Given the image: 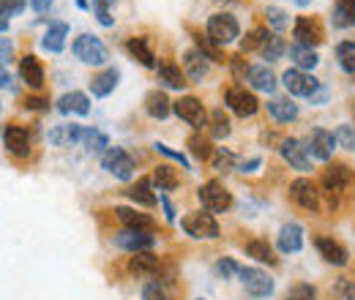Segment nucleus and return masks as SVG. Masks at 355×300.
Here are the masks:
<instances>
[{
	"instance_id": "a18cd8bd",
	"label": "nucleus",
	"mask_w": 355,
	"mask_h": 300,
	"mask_svg": "<svg viewBox=\"0 0 355 300\" xmlns=\"http://www.w3.org/2000/svg\"><path fill=\"white\" fill-rule=\"evenodd\" d=\"M194 42H197V49L208 58V60H216V63H224V55L219 52V46L211 42V39H202L200 33H194Z\"/></svg>"
},
{
	"instance_id": "1a4fd4ad",
	"label": "nucleus",
	"mask_w": 355,
	"mask_h": 300,
	"mask_svg": "<svg viewBox=\"0 0 355 300\" xmlns=\"http://www.w3.org/2000/svg\"><path fill=\"white\" fill-rule=\"evenodd\" d=\"M227 107L238 115V118H252L257 109H260V101L254 93H249L246 87H230L227 90Z\"/></svg>"
},
{
	"instance_id": "3c124183",
	"label": "nucleus",
	"mask_w": 355,
	"mask_h": 300,
	"mask_svg": "<svg viewBox=\"0 0 355 300\" xmlns=\"http://www.w3.org/2000/svg\"><path fill=\"white\" fill-rule=\"evenodd\" d=\"M334 292H336V298L339 300H355V281H350V279H339V281L334 284Z\"/></svg>"
},
{
	"instance_id": "f03ea898",
	"label": "nucleus",
	"mask_w": 355,
	"mask_h": 300,
	"mask_svg": "<svg viewBox=\"0 0 355 300\" xmlns=\"http://www.w3.org/2000/svg\"><path fill=\"white\" fill-rule=\"evenodd\" d=\"M180 227H183V232L186 235H191V238H197V240H216L219 235H222V229H219V224H216V218L214 213H189L180 218Z\"/></svg>"
},
{
	"instance_id": "052dcab7",
	"label": "nucleus",
	"mask_w": 355,
	"mask_h": 300,
	"mask_svg": "<svg viewBox=\"0 0 355 300\" xmlns=\"http://www.w3.org/2000/svg\"><path fill=\"white\" fill-rule=\"evenodd\" d=\"M162 205H164V218L173 224V221H175V208L170 205V200H167V197H162Z\"/></svg>"
},
{
	"instance_id": "7c9ffc66",
	"label": "nucleus",
	"mask_w": 355,
	"mask_h": 300,
	"mask_svg": "<svg viewBox=\"0 0 355 300\" xmlns=\"http://www.w3.org/2000/svg\"><path fill=\"white\" fill-rule=\"evenodd\" d=\"M290 60H293L295 69H301V71H309V69H314V66L320 63L317 52H314L311 46H306V44H298V42L290 46Z\"/></svg>"
},
{
	"instance_id": "c9c22d12",
	"label": "nucleus",
	"mask_w": 355,
	"mask_h": 300,
	"mask_svg": "<svg viewBox=\"0 0 355 300\" xmlns=\"http://www.w3.org/2000/svg\"><path fill=\"white\" fill-rule=\"evenodd\" d=\"M246 254H249L252 259H257V262H268V265H276L273 249L268 246L266 240H260V238H254V240H249V243H246Z\"/></svg>"
},
{
	"instance_id": "5fc2aeb1",
	"label": "nucleus",
	"mask_w": 355,
	"mask_h": 300,
	"mask_svg": "<svg viewBox=\"0 0 355 300\" xmlns=\"http://www.w3.org/2000/svg\"><path fill=\"white\" fill-rule=\"evenodd\" d=\"M235 273H241V265H238L235 259H219V262H216V276L232 279Z\"/></svg>"
},
{
	"instance_id": "8fccbe9b",
	"label": "nucleus",
	"mask_w": 355,
	"mask_h": 300,
	"mask_svg": "<svg viewBox=\"0 0 355 300\" xmlns=\"http://www.w3.org/2000/svg\"><path fill=\"white\" fill-rule=\"evenodd\" d=\"M25 3L28 0H0V17L8 19V17H17L25 11Z\"/></svg>"
},
{
	"instance_id": "6e6d98bb",
	"label": "nucleus",
	"mask_w": 355,
	"mask_h": 300,
	"mask_svg": "<svg viewBox=\"0 0 355 300\" xmlns=\"http://www.w3.org/2000/svg\"><path fill=\"white\" fill-rule=\"evenodd\" d=\"M153 148H156V150H159L162 156H167V159H173V161H178V164H180L183 170H189V159H186L183 153H178V150H170V148H167V145H162V142H156Z\"/></svg>"
},
{
	"instance_id": "603ef678",
	"label": "nucleus",
	"mask_w": 355,
	"mask_h": 300,
	"mask_svg": "<svg viewBox=\"0 0 355 300\" xmlns=\"http://www.w3.org/2000/svg\"><path fill=\"white\" fill-rule=\"evenodd\" d=\"M142 300H170V298H167V292H164V287L159 281H148L142 287Z\"/></svg>"
},
{
	"instance_id": "2f4dec72",
	"label": "nucleus",
	"mask_w": 355,
	"mask_h": 300,
	"mask_svg": "<svg viewBox=\"0 0 355 300\" xmlns=\"http://www.w3.org/2000/svg\"><path fill=\"white\" fill-rule=\"evenodd\" d=\"M268 112L273 115V121L279 123H290L298 118V107L290 101V98H270L268 101Z\"/></svg>"
},
{
	"instance_id": "bb28decb",
	"label": "nucleus",
	"mask_w": 355,
	"mask_h": 300,
	"mask_svg": "<svg viewBox=\"0 0 355 300\" xmlns=\"http://www.w3.org/2000/svg\"><path fill=\"white\" fill-rule=\"evenodd\" d=\"M334 28H355V0H334V14H331Z\"/></svg>"
},
{
	"instance_id": "a211bd4d",
	"label": "nucleus",
	"mask_w": 355,
	"mask_h": 300,
	"mask_svg": "<svg viewBox=\"0 0 355 300\" xmlns=\"http://www.w3.org/2000/svg\"><path fill=\"white\" fill-rule=\"evenodd\" d=\"M314 246H317V252H320V257L325 259V262H331V265H336V267H345L347 265V249L339 243V240H334V238H317L314 240Z\"/></svg>"
},
{
	"instance_id": "a878e982",
	"label": "nucleus",
	"mask_w": 355,
	"mask_h": 300,
	"mask_svg": "<svg viewBox=\"0 0 355 300\" xmlns=\"http://www.w3.org/2000/svg\"><path fill=\"white\" fill-rule=\"evenodd\" d=\"M129 200L134 205H142V208H153L156 205V194H153V183L148 177H139L134 186H129Z\"/></svg>"
},
{
	"instance_id": "dca6fc26",
	"label": "nucleus",
	"mask_w": 355,
	"mask_h": 300,
	"mask_svg": "<svg viewBox=\"0 0 355 300\" xmlns=\"http://www.w3.org/2000/svg\"><path fill=\"white\" fill-rule=\"evenodd\" d=\"M293 36H295V42L298 44H306V46H317V44H322V28H320V22L317 19H311V17H298L295 19V25H293Z\"/></svg>"
},
{
	"instance_id": "37998d69",
	"label": "nucleus",
	"mask_w": 355,
	"mask_h": 300,
	"mask_svg": "<svg viewBox=\"0 0 355 300\" xmlns=\"http://www.w3.org/2000/svg\"><path fill=\"white\" fill-rule=\"evenodd\" d=\"M260 55H263V60H279L282 55H284V42L279 39V36H268L266 44H263V49H260Z\"/></svg>"
},
{
	"instance_id": "72a5a7b5",
	"label": "nucleus",
	"mask_w": 355,
	"mask_h": 300,
	"mask_svg": "<svg viewBox=\"0 0 355 300\" xmlns=\"http://www.w3.org/2000/svg\"><path fill=\"white\" fill-rule=\"evenodd\" d=\"M159 82H164V87L180 90V87L186 85V74L178 69L175 63L164 60V63H159Z\"/></svg>"
},
{
	"instance_id": "de8ad7c7",
	"label": "nucleus",
	"mask_w": 355,
	"mask_h": 300,
	"mask_svg": "<svg viewBox=\"0 0 355 300\" xmlns=\"http://www.w3.org/2000/svg\"><path fill=\"white\" fill-rule=\"evenodd\" d=\"M211 159H214V170L216 172H230L235 167V156H232L230 150H224V148H219Z\"/></svg>"
},
{
	"instance_id": "0eeeda50",
	"label": "nucleus",
	"mask_w": 355,
	"mask_h": 300,
	"mask_svg": "<svg viewBox=\"0 0 355 300\" xmlns=\"http://www.w3.org/2000/svg\"><path fill=\"white\" fill-rule=\"evenodd\" d=\"M241 281L252 298H270L273 295V279L260 267H241Z\"/></svg>"
},
{
	"instance_id": "f8f14e48",
	"label": "nucleus",
	"mask_w": 355,
	"mask_h": 300,
	"mask_svg": "<svg viewBox=\"0 0 355 300\" xmlns=\"http://www.w3.org/2000/svg\"><path fill=\"white\" fill-rule=\"evenodd\" d=\"M115 246L123 249V252H150L156 246V238L150 232H142V229H123L115 235Z\"/></svg>"
},
{
	"instance_id": "f257e3e1",
	"label": "nucleus",
	"mask_w": 355,
	"mask_h": 300,
	"mask_svg": "<svg viewBox=\"0 0 355 300\" xmlns=\"http://www.w3.org/2000/svg\"><path fill=\"white\" fill-rule=\"evenodd\" d=\"M197 197H200L202 211H208V213H227L232 208V194L224 188V183H219V180L202 183Z\"/></svg>"
},
{
	"instance_id": "f704fd0d",
	"label": "nucleus",
	"mask_w": 355,
	"mask_h": 300,
	"mask_svg": "<svg viewBox=\"0 0 355 300\" xmlns=\"http://www.w3.org/2000/svg\"><path fill=\"white\" fill-rule=\"evenodd\" d=\"M153 183H156V188L159 191H175L178 186H180V177H178V172L173 167H156L153 170Z\"/></svg>"
},
{
	"instance_id": "c03bdc74",
	"label": "nucleus",
	"mask_w": 355,
	"mask_h": 300,
	"mask_svg": "<svg viewBox=\"0 0 355 300\" xmlns=\"http://www.w3.org/2000/svg\"><path fill=\"white\" fill-rule=\"evenodd\" d=\"M112 6H115V0H93V11H96L98 25H104V28H112V25H115V19H112V14H110Z\"/></svg>"
},
{
	"instance_id": "f3484780",
	"label": "nucleus",
	"mask_w": 355,
	"mask_h": 300,
	"mask_svg": "<svg viewBox=\"0 0 355 300\" xmlns=\"http://www.w3.org/2000/svg\"><path fill=\"white\" fill-rule=\"evenodd\" d=\"M350 180H353V170L347 164H334L322 172V188L328 194H342Z\"/></svg>"
},
{
	"instance_id": "338daca9",
	"label": "nucleus",
	"mask_w": 355,
	"mask_h": 300,
	"mask_svg": "<svg viewBox=\"0 0 355 300\" xmlns=\"http://www.w3.org/2000/svg\"><path fill=\"white\" fill-rule=\"evenodd\" d=\"M200 300H202V298H200Z\"/></svg>"
},
{
	"instance_id": "4be33fe9",
	"label": "nucleus",
	"mask_w": 355,
	"mask_h": 300,
	"mask_svg": "<svg viewBox=\"0 0 355 300\" xmlns=\"http://www.w3.org/2000/svg\"><path fill=\"white\" fill-rule=\"evenodd\" d=\"M58 112H63V115H71V112L74 115H88L90 98L85 93H80V90H71V93L58 98Z\"/></svg>"
},
{
	"instance_id": "e2e57ef3",
	"label": "nucleus",
	"mask_w": 355,
	"mask_h": 300,
	"mask_svg": "<svg viewBox=\"0 0 355 300\" xmlns=\"http://www.w3.org/2000/svg\"><path fill=\"white\" fill-rule=\"evenodd\" d=\"M11 82V77H8V69L6 66H0V87H6Z\"/></svg>"
},
{
	"instance_id": "7ed1b4c3",
	"label": "nucleus",
	"mask_w": 355,
	"mask_h": 300,
	"mask_svg": "<svg viewBox=\"0 0 355 300\" xmlns=\"http://www.w3.org/2000/svg\"><path fill=\"white\" fill-rule=\"evenodd\" d=\"M241 36V25L232 14H214L208 19V39L216 46H227Z\"/></svg>"
},
{
	"instance_id": "cd10ccee",
	"label": "nucleus",
	"mask_w": 355,
	"mask_h": 300,
	"mask_svg": "<svg viewBox=\"0 0 355 300\" xmlns=\"http://www.w3.org/2000/svg\"><path fill=\"white\" fill-rule=\"evenodd\" d=\"M159 267H162V262H159V257L153 252H137L129 259V270H132L134 276H153Z\"/></svg>"
},
{
	"instance_id": "864d4df0",
	"label": "nucleus",
	"mask_w": 355,
	"mask_h": 300,
	"mask_svg": "<svg viewBox=\"0 0 355 300\" xmlns=\"http://www.w3.org/2000/svg\"><path fill=\"white\" fill-rule=\"evenodd\" d=\"M230 66H232V77H235V80H246V77H249V71H252V66L243 60V55L230 58Z\"/></svg>"
},
{
	"instance_id": "13d9d810",
	"label": "nucleus",
	"mask_w": 355,
	"mask_h": 300,
	"mask_svg": "<svg viewBox=\"0 0 355 300\" xmlns=\"http://www.w3.org/2000/svg\"><path fill=\"white\" fill-rule=\"evenodd\" d=\"M11 55H14V44H11V39H0V66H6V63L11 60Z\"/></svg>"
},
{
	"instance_id": "ea45409f",
	"label": "nucleus",
	"mask_w": 355,
	"mask_h": 300,
	"mask_svg": "<svg viewBox=\"0 0 355 300\" xmlns=\"http://www.w3.org/2000/svg\"><path fill=\"white\" fill-rule=\"evenodd\" d=\"M268 36H270V33H268L266 28H254V30H249V33H246V39L241 42V52H254V49L260 52Z\"/></svg>"
},
{
	"instance_id": "412c9836",
	"label": "nucleus",
	"mask_w": 355,
	"mask_h": 300,
	"mask_svg": "<svg viewBox=\"0 0 355 300\" xmlns=\"http://www.w3.org/2000/svg\"><path fill=\"white\" fill-rule=\"evenodd\" d=\"M83 134H85L83 126H77V123H63V126H55V129L49 131L46 139H49L55 148H69V145L83 142Z\"/></svg>"
},
{
	"instance_id": "b1692460",
	"label": "nucleus",
	"mask_w": 355,
	"mask_h": 300,
	"mask_svg": "<svg viewBox=\"0 0 355 300\" xmlns=\"http://www.w3.org/2000/svg\"><path fill=\"white\" fill-rule=\"evenodd\" d=\"M126 52L132 55L134 60H139V66H145V69H156V55H153V49H150V44L145 36H134L126 42Z\"/></svg>"
},
{
	"instance_id": "49530a36",
	"label": "nucleus",
	"mask_w": 355,
	"mask_h": 300,
	"mask_svg": "<svg viewBox=\"0 0 355 300\" xmlns=\"http://www.w3.org/2000/svg\"><path fill=\"white\" fill-rule=\"evenodd\" d=\"M334 139H336V145L339 148H345V150H355V126H339V129L334 131Z\"/></svg>"
},
{
	"instance_id": "393cba45",
	"label": "nucleus",
	"mask_w": 355,
	"mask_h": 300,
	"mask_svg": "<svg viewBox=\"0 0 355 300\" xmlns=\"http://www.w3.org/2000/svg\"><path fill=\"white\" fill-rule=\"evenodd\" d=\"M115 213H118L121 224H123L126 229H142V232H153V229H156V221H153L150 215L139 213V211H134V208H118Z\"/></svg>"
},
{
	"instance_id": "4468645a",
	"label": "nucleus",
	"mask_w": 355,
	"mask_h": 300,
	"mask_svg": "<svg viewBox=\"0 0 355 300\" xmlns=\"http://www.w3.org/2000/svg\"><path fill=\"white\" fill-rule=\"evenodd\" d=\"M306 148H309L311 159H317V161H331V156H334V150H336V139H334L331 131L314 129L309 136V142H306Z\"/></svg>"
},
{
	"instance_id": "4c0bfd02",
	"label": "nucleus",
	"mask_w": 355,
	"mask_h": 300,
	"mask_svg": "<svg viewBox=\"0 0 355 300\" xmlns=\"http://www.w3.org/2000/svg\"><path fill=\"white\" fill-rule=\"evenodd\" d=\"M83 142H85V148L93 150V153H101V150H107V148H110V136H107L104 131H96V129H85Z\"/></svg>"
},
{
	"instance_id": "0e129e2a",
	"label": "nucleus",
	"mask_w": 355,
	"mask_h": 300,
	"mask_svg": "<svg viewBox=\"0 0 355 300\" xmlns=\"http://www.w3.org/2000/svg\"><path fill=\"white\" fill-rule=\"evenodd\" d=\"M6 30H8V19L0 17V33H6Z\"/></svg>"
},
{
	"instance_id": "09e8293b",
	"label": "nucleus",
	"mask_w": 355,
	"mask_h": 300,
	"mask_svg": "<svg viewBox=\"0 0 355 300\" xmlns=\"http://www.w3.org/2000/svg\"><path fill=\"white\" fill-rule=\"evenodd\" d=\"M287 300H317V290L311 284H295V287H290Z\"/></svg>"
},
{
	"instance_id": "39448f33",
	"label": "nucleus",
	"mask_w": 355,
	"mask_h": 300,
	"mask_svg": "<svg viewBox=\"0 0 355 300\" xmlns=\"http://www.w3.org/2000/svg\"><path fill=\"white\" fill-rule=\"evenodd\" d=\"M101 167L118 180H132L134 177V159L123 148H107L101 156Z\"/></svg>"
},
{
	"instance_id": "aec40b11",
	"label": "nucleus",
	"mask_w": 355,
	"mask_h": 300,
	"mask_svg": "<svg viewBox=\"0 0 355 300\" xmlns=\"http://www.w3.org/2000/svg\"><path fill=\"white\" fill-rule=\"evenodd\" d=\"M183 74H186L191 82H200V80L208 74V58H205L200 49H186V52H183Z\"/></svg>"
},
{
	"instance_id": "c756f323",
	"label": "nucleus",
	"mask_w": 355,
	"mask_h": 300,
	"mask_svg": "<svg viewBox=\"0 0 355 300\" xmlns=\"http://www.w3.org/2000/svg\"><path fill=\"white\" fill-rule=\"evenodd\" d=\"M246 82L254 90H260V93H273L276 90V77H273V71L268 66H252Z\"/></svg>"
},
{
	"instance_id": "79ce46f5",
	"label": "nucleus",
	"mask_w": 355,
	"mask_h": 300,
	"mask_svg": "<svg viewBox=\"0 0 355 300\" xmlns=\"http://www.w3.org/2000/svg\"><path fill=\"white\" fill-rule=\"evenodd\" d=\"M266 17H268V25H270L273 30H279V33L290 28V17H287V11L279 8V6H270L266 11Z\"/></svg>"
},
{
	"instance_id": "4d7b16f0",
	"label": "nucleus",
	"mask_w": 355,
	"mask_h": 300,
	"mask_svg": "<svg viewBox=\"0 0 355 300\" xmlns=\"http://www.w3.org/2000/svg\"><path fill=\"white\" fill-rule=\"evenodd\" d=\"M25 109H49V98L28 96V98H25Z\"/></svg>"
},
{
	"instance_id": "6ab92c4d",
	"label": "nucleus",
	"mask_w": 355,
	"mask_h": 300,
	"mask_svg": "<svg viewBox=\"0 0 355 300\" xmlns=\"http://www.w3.org/2000/svg\"><path fill=\"white\" fill-rule=\"evenodd\" d=\"M19 77L28 82V87L42 90L44 87V66H42V60L36 55H25L19 60Z\"/></svg>"
},
{
	"instance_id": "5701e85b",
	"label": "nucleus",
	"mask_w": 355,
	"mask_h": 300,
	"mask_svg": "<svg viewBox=\"0 0 355 300\" xmlns=\"http://www.w3.org/2000/svg\"><path fill=\"white\" fill-rule=\"evenodd\" d=\"M145 112H148L150 118H156V121H164V118L173 112V101L167 98L164 90H150V93L145 96Z\"/></svg>"
},
{
	"instance_id": "6e6552de",
	"label": "nucleus",
	"mask_w": 355,
	"mask_h": 300,
	"mask_svg": "<svg viewBox=\"0 0 355 300\" xmlns=\"http://www.w3.org/2000/svg\"><path fill=\"white\" fill-rule=\"evenodd\" d=\"M279 153H282V159H284L293 170H298V172L311 170V156H309L306 142H301V139H293V136H290V139H284V142H282Z\"/></svg>"
},
{
	"instance_id": "ddd939ff",
	"label": "nucleus",
	"mask_w": 355,
	"mask_h": 300,
	"mask_svg": "<svg viewBox=\"0 0 355 300\" xmlns=\"http://www.w3.org/2000/svg\"><path fill=\"white\" fill-rule=\"evenodd\" d=\"M3 145L17 159H28L31 156V134L22 126H6L3 129Z\"/></svg>"
},
{
	"instance_id": "a19ab883",
	"label": "nucleus",
	"mask_w": 355,
	"mask_h": 300,
	"mask_svg": "<svg viewBox=\"0 0 355 300\" xmlns=\"http://www.w3.org/2000/svg\"><path fill=\"white\" fill-rule=\"evenodd\" d=\"M230 118L224 115V109H214L211 112V134L216 136V139H224V136H230Z\"/></svg>"
},
{
	"instance_id": "e433bc0d",
	"label": "nucleus",
	"mask_w": 355,
	"mask_h": 300,
	"mask_svg": "<svg viewBox=\"0 0 355 300\" xmlns=\"http://www.w3.org/2000/svg\"><path fill=\"white\" fill-rule=\"evenodd\" d=\"M336 60L339 66L347 71V74H355V42H342L336 46Z\"/></svg>"
},
{
	"instance_id": "58836bf2",
	"label": "nucleus",
	"mask_w": 355,
	"mask_h": 300,
	"mask_svg": "<svg viewBox=\"0 0 355 300\" xmlns=\"http://www.w3.org/2000/svg\"><path fill=\"white\" fill-rule=\"evenodd\" d=\"M189 150H191V156L200 159V161H208V159L214 156L211 139H205V136H200V134H194V136L189 139Z\"/></svg>"
},
{
	"instance_id": "473e14b6",
	"label": "nucleus",
	"mask_w": 355,
	"mask_h": 300,
	"mask_svg": "<svg viewBox=\"0 0 355 300\" xmlns=\"http://www.w3.org/2000/svg\"><path fill=\"white\" fill-rule=\"evenodd\" d=\"M115 85H118V71H115V69H104L101 74L93 77L90 93H93L96 98H104V96H110V93L115 90Z\"/></svg>"
},
{
	"instance_id": "9b49d317",
	"label": "nucleus",
	"mask_w": 355,
	"mask_h": 300,
	"mask_svg": "<svg viewBox=\"0 0 355 300\" xmlns=\"http://www.w3.org/2000/svg\"><path fill=\"white\" fill-rule=\"evenodd\" d=\"M282 82H284L290 96H301V98H311L314 90L320 87V82L314 77H309L306 71H301V69H287L284 77H282Z\"/></svg>"
},
{
	"instance_id": "20e7f679",
	"label": "nucleus",
	"mask_w": 355,
	"mask_h": 300,
	"mask_svg": "<svg viewBox=\"0 0 355 300\" xmlns=\"http://www.w3.org/2000/svg\"><path fill=\"white\" fill-rule=\"evenodd\" d=\"M74 58L77 60H83L85 66H101V63H107V58H110V52H107V46L101 44V39H96V36H90V33H83L77 42H74Z\"/></svg>"
},
{
	"instance_id": "423d86ee",
	"label": "nucleus",
	"mask_w": 355,
	"mask_h": 300,
	"mask_svg": "<svg viewBox=\"0 0 355 300\" xmlns=\"http://www.w3.org/2000/svg\"><path fill=\"white\" fill-rule=\"evenodd\" d=\"M173 112L180 121H186L189 126H194V129H202L208 123V112H205L202 101L194 98V96H183V98L173 101Z\"/></svg>"
},
{
	"instance_id": "2eb2a0df",
	"label": "nucleus",
	"mask_w": 355,
	"mask_h": 300,
	"mask_svg": "<svg viewBox=\"0 0 355 300\" xmlns=\"http://www.w3.org/2000/svg\"><path fill=\"white\" fill-rule=\"evenodd\" d=\"M276 246H279L282 254H295V252H301V249H304V227L295 224V221L284 224V227L279 229Z\"/></svg>"
},
{
	"instance_id": "c85d7f7f",
	"label": "nucleus",
	"mask_w": 355,
	"mask_h": 300,
	"mask_svg": "<svg viewBox=\"0 0 355 300\" xmlns=\"http://www.w3.org/2000/svg\"><path fill=\"white\" fill-rule=\"evenodd\" d=\"M66 36H69V25L66 22H49L44 39H42V46L46 52H60L66 46Z\"/></svg>"
},
{
	"instance_id": "680f3d73",
	"label": "nucleus",
	"mask_w": 355,
	"mask_h": 300,
	"mask_svg": "<svg viewBox=\"0 0 355 300\" xmlns=\"http://www.w3.org/2000/svg\"><path fill=\"white\" fill-rule=\"evenodd\" d=\"M260 164H263L260 159H249V161H243V164H241V172H254Z\"/></svg>"
},
{
	"instance_id": "9d476101",
	"label": "nucleus",
	"mask_w": 355,
	"mask_h": 300,
	"mask_svg": "<svg viewBox=\"0 0 355 300\" xmlns=\"http://www.w3.org/2000/svg\"><path fill=\"white\" fill-rule=\"evenodd\" d=\"M290 197H293V202H298L304 211H311V213L320 211V191H317V186L311 183L309 177L293 180V183H290Z\"/></svg>"
},
{
	"instance_id": "69168bd1",
	"label": "nucleus",
	"mask_w": 355,
	"mask_h": 300,
	"mask_svg": "<svg viewBox=\"0 0 355 300\" xmlns=\"http://www.w3.org/2000/svg\"><path fill=\"white\" fill-rule=\"evenodd\" d=\"M293 3H295V6H301V8H306L311 0H293Z\"/></svg>"
},
{
	"instance_id": "bf43d9fd",
	"label": "nucleus",
	"mask_w": 355,
	"mask_h": 300,
	"mask_svg": "<svg viewBox=\"0 0 355 300\" xmlns=\"http://www.w3.org/2000/svg\"><path fill=\"white\" fill-rule=\"evenodd\" d=\"M31 6H33V11H39V14H46L49 8H52V3L55 0H28Z\"/></svg>"
}]
</instances>
